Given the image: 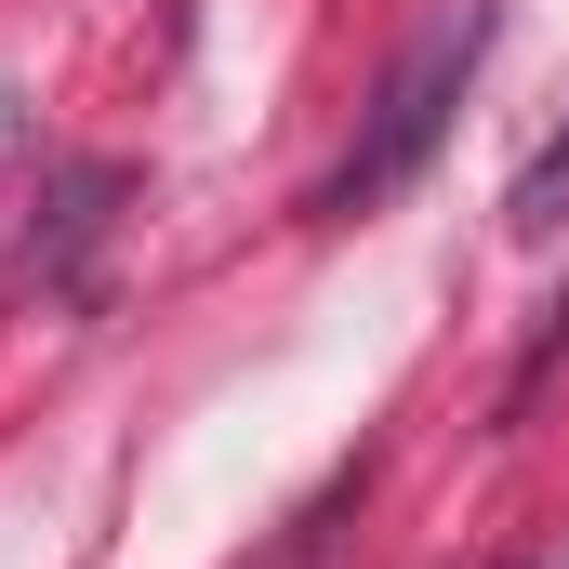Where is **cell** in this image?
Masks as SVG:
<instances>
[{
  "label": "cell",
  "mask_w": 569,
  "mask_h": 569,
  "mask_svg": "<svg viewBox=\"0 0 569 569\" xmlns=\"http://www.w3.org/2000/svg\"><path fill=\"white\" fill-rule=\"evenodd\" d=\"M477 53H490V0H450L425 40L398 53V80L371 93V120H358V146L318 172V226H358V212H385L411 172H425L437 146H450V107H463V80H477Z\"/></svg>",
  "instance_id": "obj_1"
},
{
  "label": "cell",
  "mask_w": 569,
  "mask_h": 569,
  "mask_svg": "<svg viewBox=\"0 0 569 569\" xmlns=\"http://www.w3.org/2000/svg\"><path fill=\"white\" fill-rule=\"evenodd\" d=\"M120 199H133V172H120V159H67V172L40 186V226H27V252H13V291L67 305V291L93 279V252H107Z\"/></svg>",
  "instance_id": "obj_2"
},
{
  "label": "cell",
  "mask_w": 569,
  "mask_h": 569,
  "mask_svg": "<svg viewBox=\"0 0 569 569\" xmlns=\"http://www.w3.org/2000/svg\"><path fill=\"white\" fill-rule=\"evenodd\" d=\"M557 199H569V133L543 146L530 172H517V226H557Z\"/></svg>",
  "instance_id": "obj_3"
},
{
  "label": "cell",
  "mask_w": 569,
  "mask_h": 569,
  "mask_svg": "<svg viewBox=\"0 0 569 569\" xmlns=\"http://www.w3.org/2000/svg\"><path fill=\"white\" fill-rule=\"evenodd\" d=\"M13 146H27V93L0 80V172H13Z\"/></svg>",
  "instance_id": "obj_4"
}]
</instances>
